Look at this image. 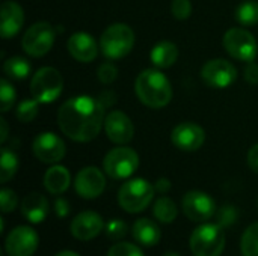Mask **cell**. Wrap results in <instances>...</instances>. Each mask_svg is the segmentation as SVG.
Returning <instances> with one entry per match:
<instances>
[{
	"mask_svg": "<svg viewBox=\"0 0 258 256\" xmlns=\"http://www.w3.org/2000/svg\"><path fill=\"white\" fill-rule=\"evenodd\" d=\"M33 155L48 164H54L65 157V143L54 133H41L32 142Z\"/></svg>",
	"mask_w": 258,
	"mask_h": 256,
	"instance_id": "cell-13",
	"label": "cell"
},
{
	"mask_svg": "<svg viewBox=\"0 0 258 256\" xmlns=\"http://www.w3.org/2000/svg\"><path fill=\"white\" fill-rule=\"evenodd\" d=\"M153 214L160 223H172L177 219L178 208L175 202L169 198H159L153 205Z\"/></svg>",
	"mask_w": 258,
	"mask_h": 256,
	"instance_id": "cell-24",
	"label": "cell"
},
{
	"mask_svg": "<svg viewBox=\"0 0 258 256\" xmlns=\"http://www.w3.org/2000/svg\"><path fill=\"white\" fill-rule=\"evenodd\" d=\"M21 214L30 223H41L48 214V201L38 192L29 193L21 201Z\"/></svg>",
	"mask_w": 258,
	"mask_h": 256,
	"instance_id": "cell-20",
	"label": "cell"
},
{
	"mask_svg": "<svg viewBox=\"0 0 258 256\" xmlns=\"http://www.w3.org/2000/svg\"><path fill=\"white\" fill-rule=\"evenodd\" d=\"M106 106L100 98L79 95L65 101L57 112L60 131L76 142L94 140L104 127Z\"/></svg>",
	"mask_w": 258,
	"mask_h": 256,
	"instance_id": "cell-1",
	"label": "cell"
},
{
	"mask_svg": "<svg viewBox=\"0 0 258 256\" xmlns=\"http://www.w3.org/2000/svg\"><path fill=\"white\" fill-rule=\"evenodd\" d=\"M133 238L147 247L156 246L160 241V228L150 219H138L133 225Z\"/></svg>",
	"mask_w": 258,
	"mask_h": 256,
	"instance_id": "cell-22",
	"label": "cell"
},
{
	"mask_svg": "<svg viewBox=\"0 0 258 256\" xmlns=\"http://www.w3.org/2000/svg\"><path fill=\"white\" fill-rule=\"evenodd\" d=\"M106 235L109 240H121L122 237H125L127 234V225L124 220H110L106 226H104Z\"/></svg>",
	"mask_w": 258,
	"mask_h": 256,
	"instance_id": "cell-33",
	"label": "cell"
},
{
	"mask_svg": "<svg viewBox=\"0 0 258 256\" xmlns=\"http://www.w3.org/2000/svg\"><path fill=\"white\" fill-rule=\"evenodd\" d=\"M245 78L251 84H257L258 83V63H255L254 60L248 62V65L245 68Z\"/></svg>",
	"mask_w": 258,
	"mask_h": 256,
	"instance_id": "cell-37",
	"label": "cell"
},
{
	"mask_svg": "<svg viewBox=\"0 0 258 256\" xmlns=\"http://www.w3.org/2000/svg\"><path fill=\"white\" fill-rule=\"evenodd\" d=\"M38 234L33 228L17 226L8 234L5 250L8 256H32L38 249Z\"/></svg>",
	"mask_w": 258,
	"mask_h": 256,
	"instance_id": "cell-12",
	"label": "cell"
},
{
	"mask_svg": "<svg viewBox=\"0 0 258 256\" xmlns=\"http://www.w3.org/2000/svg\"><path fill=\"white\" fill-rule=\"evenodd\" d=\"M68 51L76 60L89 63L97 57L98 45L89 33L77 32L71 35V38L68 39Z\"/></svg>",
	"mask_w": 258,
	"mask_h": 256,
	"instance_id": "cell-19",
	"label": "cell"
},
{
	"mask_svg": "<svg viewBox=\"0 0 258 256\" xmlns=\"http://www.w3.org/2000/svg\"><path fill=\"white\" fill-rule=\"evenodd\" d=\"M171 11L177 20H186L192 14V3L190 0H172Z\"/></svg>",
	"mask_w": 258,
	"mask_h": 256,
	"instance_id": "cell-35",
	"label": "cell"
},
{
	"mask_svg": "<svg viewBox=\"0 0 258 256\" xmlns=\"http://www.w3.org/2000/svg\"><path fill=\"white\" fill-rule=\"evenodd\" d=\"M0 127H2V134H0V142L3 143L5 140H6V137H8V124H6V121L2 118L0 119Z\"/></svg>",
	"mask_w": 258,
	"mask_h": 256,
	"instance_id": "cell-41",
	"label": "cell"
},
{
	"mask_svg": "<svg viewBox=\"0 0 258 256\" xmlns=\"http://www.w3.org/2000/svg\"><path fill=\"white\" fill-rule=\"evenodd\" d=\"M154 192V186H151L147 180L133 178L121 186L118 192V204L124 211L136 214L144 211L151 204Z\"/></svg>",
	"mask_w": 258,
	"mask_h": 256,
	"instance_id": "cell-3",
	"label": "cell"
},
{
	"mask_svg": "<svg viewBox=\"0 0 258 256\" xmlns=\"http://www.w3.org/2000/svg\"><path fill=\"white\" fill-rule=\"evenodd\" d=\"M71 184V175L67 167L54 164L44 175V187L51 195H60L67 192Z\"/></svg>",
	"mask_w": 258,
	"mask_h": 256,
	"instance_id": "cell-21",
	"label": "cell"
},
{
	"mask_svg": "<svg viewBox=\"0 0 258 256\" xmlns=\"http://www.w3.org/2000/svg\"><path fill=\"white\" fill-rule=\"evenodd\" d=\"M74 187L80 198L95 199L106 189V177L98 167L88 166L76 175Z\"/></svg>",
	"mask_w": 258,
	"mask_h": 256,
	"instance_id": "cell-15",
	"label": "cell"
},
{
	"mask_svg": "<svg viewBox=\"0 0 258 256\" xmlns=\"http://www.w3.org/2000/svg\"><path fill=\"white\" fill-rule=\"evenodd\" d=\"M224 228L218 223L200 225L190 235L189 246L194 256H221L225 249Z\"/></svg>",
	"mask_w": 258,
	"mask_h": 256,
	"instance_id": "cell-4",
	"label": "cell"
},
{
	"mask_svg": "<svg viewBox=\"0 0 258 256\" xmlns=\"http://www.w3.org/2000/svg\"><path fill=\"white\" fill-rule=\"evenodd\" d=\"M136 95L150 109H162L172 98L171 81L159 69H145L136 78Z\"/></svg>",
	"mask_w": 258,
	"mask_h": 256,
	"instance_id": "cell-2",
	"label": "cell"
},
{
	"mask_svg": "<svg viewBox=\"0 0 258 256\" xmlns=\"http://www.w3.org/2000/svg\"><path fill=\"white\" fill-rule=\"evenodd\" d=\"M154 189L159 192V193H166L169 189H171V181L168 178H160L157 180V183L154 184Z\"/></svg>",
	"mask_w": 258,
	"mask_h": 256,
	"instance_id": "cell-40",
	"label": "cell"
},
{
	"mask_svg": "<svg viewBox=\"0 0 258 256\" xmlns=\"http://www.w3.org/2000/svg\"><path fill=\"white\" fill-rule=\"evenodd\" d=\"M107 256H144V252L136 244L122 241L112 246L107 252Z\"/></svg>",
	"mask_w": 258,
	"mask_h": 256,
	"instance_id": "cell-32",
	"label": "cell"
},
{
	"mask_svg": "<svg viewBox=\"0 0 258 256\" xmlns=\"http://www.w3.org/2000/svg\"><path fill=\"white\" fill-rule=\"evenodd\" d=\"M104 226L106 225L100 214L95 211H82L73 219L70 229L74 238L80 241H89L94 240L104 229Z\"/></svg>",
	"mask_w": 258,
	"mask_h": 256,
	"instance_id": "cell-17",
	"label": "cell"
},
{
	"mask_svg": "<svg viewBox=\"0 0 258 256\" xmlns=\"http://www.w3.org/2000/svg\"><path fill=\"white\" fill-rule=\"evenodd\" d=\"M54 256H79L76 252H71V250H62L59 253H56Z\"/></svg>",
	"mask_w": 258,
	"mask_h": 256,
	"instance_id": "cell-42",
	"label": "cell"
},
{
	"mask_svg": "<svg viewBox=\"0 0 258 256\" xmlns=\"http://www.w3.org/2000/svg\"><path fill=\"white\" fill-rule=\"evenodd\" d=\"M163 256H180L177 252H166Z\"/></svg>",
	"mask_w": 258,
	"mask_h": 256,
	"instance_id": "cell-43",
	"label": "cell"
},
{
	"mask_svg": "<svg viewBox=\"0 0 258 256\" xmlns=\"http://www.w3.org/2000/svg\"><path fill=\"white\" fill-rule=\"evenodd\" d=\"M54 38H56V32L53 26L47 21H39L32 24L26 30L21 45L29 56L42 57L51 50L54 44Z\"/></svg>",
	"mask_w": 258,
	"mask_h": 256,
	"instance_id": "cell-8",
	"label": "cell"
},
{
	"mask_svg": "<svg viewBox=\"0 0 258 256\" xmlns=\"http://www.w3.org/2000/svg\"><path fill=\"white\" fill-rule=\"evenodd\" d=\"M236 20L242 26H254L258 23V2L246 0L236 9Z\"/></svg>",
	"mask_w": 258,
	"mask_h": 256,
	"instance_id": "cell-27",
	"label": "cell"
},
{
	"mask_svg": "<svg viewBox=\"0 0 258 256\" xmlns=\"http://www.w3.org/2000/svg\"><path fill=\"white\" fill-rule=\"evenodd\" d=\"M104 131L109 140L116 145H127L135 137V127L132 119L121 110H113L104 118Z\"/></svg>",
	"mask_w": 258,
	"mask_h": 256,
	"instance_id": "cell-14",
	"label": "cell"
},
{
	"mask_svg": "<svg viewBox=\"0 0 258 256\" xmlns=\"http://www.w3.org/2000/svg\"><path fill=\"white\" fill-rule=\"evenodd\" d=\"M248 164H249L251 170L258 174V143L254 145L248 152Z\"/></svg>",
	"mask_w": 258,
	"mask_h": 256,
	"instance_id": "cell-39",
	"label": "cell"
},
{
	"mask_svg": "<svg viewBox=\"0 0 258 256\" xmlns=\"http://www.w3.org/2000/svg\"><path fill=\"white\" fill-rule=\"evenodd\" d=\"M63 78L56 68L44 66L38 69L30 81V94L41 104L53 103L62 92Z\"/></svg>",
	"mask_w": 258,
	"mask_h": 256,
	"instance_id": "cell-6",
	"label": "cell"
},
{
	"mask_svg": "<svg viewBox=\"0 0 258 256\" xmlns=\"http://www.w3.org/2000/svg\"><path fill=\"white\" fill-rule=\"evenodd\" d=\"M38 101L33 100H23L17 107V118L21 122H30L38 115Z\"/></svg>",
	"mask_w": 258,
	"mask_h": 256,
	"instance_id": "cell-29",
	"label": "cell"
},
{
	"mask_svg": "<svg viewBox=\"0 0 258 256\" xmlns=\"http://www.w3.org/2000/svg\"><path fill=\"white\" fill-rule=\"evenodd\" d=\"M240 249L243 256H258V223L246 228L240 241Z\"/></svg>",
	"mask_w": 258,
	"mask_h": 256,
	"instance_id": "cell-28",
	"label": "cell"
},
{
	"mask_svg": "<svg viewBox=\"0 0 258 256\" xmlns=\"http://www.w3.org/2000/svg\"><path fill=\"white\" fill-rule=\"evenodd\" d=\"M17 204H18V198L15 195V192H12L11 189H2L0 192V207H2V211L5 214L14 211L17 208Z\"/></svg>",
	"mask_w": 258,
	"mask_h": 256,
	"instance_id": "cell-34",
	"label": "cell"
},
{
	"mask_svg": "<svg viewBox=\"0 0 258 256\" xmlns=\"http://www.w3.org/2000/svg\"><path fill=\"white\" fill-rule=\"evenodd\" d=\"M139 166V157L128 146H118L109 151L104 157L103 167L106 175L113 180H125L132 177Z\"/></svg>",
	"mask_w": 258,
	"mask_h": 256,
	"instance_id": "cell-7",
	"label": "cell"
},
{
	"mask_svg": "<svg viewBox=\"0 0 258 256\" xmlns=\"http://www.w3.org/2000/svg\"><path fill=\"white\" fill-rule=\"evenodd\" d=\"M181 208L187 219L198 223H206L216 214L215 201L207 193L200 190L187 192L181 201Z\"/></svg>",
	"mask_w": 258,
	"mask_h": 256,
	"instance_id": "cell-10",
	"label": "cell"
},
{
	"mask_svg": "<svg viewBox=\"0 0 258 256\" xmlns=\"http://www.w3.org/2000/svg\"><path fill=\"white\" fill-rule=\"evenodd\" d=\"M215 216H216V223L224 229L233 226L237 220V211L231 205H225V207L219 208Z\"/></svg>",
	"mask_w": 258,
	"mask_h": 256,
	"instance_id": "cell-31",
	"label": "cell"
},
{
	"mask_svg": "<svg viewBox=\"0 0 258 256\" xmlns=\"http://www.w3.org/2000/svg\"><path fill=\"white\" fill-rule=\"evenodd\" d=\"M201 77L207 86L215 89H225L236 81L237 69L231 62L225 59H212L203 66Z\"/></svg>",
	"mask_w": 258,
	"mask_h": 256,
	"instance_id": "cell-11",
	"label": "cell"
},
{
	"mask_svg": "<svg viewBox=\"0 0 258 256\" xmlns=\"http://www.w3.org/2000/svg\"><path fill=\"white\" fill-rule=\"evenodd\" d=\"M18 170V157L14 151L3 148L0 154V183L5 184L14 178Z\"/></svg>",
	"mask_w": 258,
	"mask_h": 256,
	"instance_id": "cell-26",
	"label": "cell"
},
{
	"mask_svg": "<svg viewBox=\"0 0 258 256\" xmlns=\"http://www.w3.org/2000/svg\"><path fill=\"white\" fill-rule=\"evenodd\" d=\"M15 103V89L12 88V84L2 78L0 80V109L3 113H6Z\"/></svg>",
	"mask_w": 258,
	"mask_h": 256,
	"instance_id": "cell-30",
	"label": "cell"
},
{
	"mask_svg": "<svg viewBox=\"0 0 258 256\" xmlns=\"http://www.w3.org/2000/svg\"><path fill=\"white\" fill-rule=\"evenodd\" d=\"M135 45V33L124 23L109 26L100 38V50L109 59H121L127 56Z\"/></svg>",
	"mask_w": 258,
	"mask_h": 256,
	"instance_id": "cell-5",
	"label": "cell"
},
{
	"mask_svg": "<svg viewBox=\"0 0 258 256\" xmlns=\"http://www.w3.org/2000/svg\"><path fill=\"white\" fill-rule=\"evenodd\" d=\"M23 23H24L23 8L12 0L3 2L0 9V33L3 39H9L15 36L21 30Z\"/></svg>",
	"mask_w": 258,
	"mask_h": 256,
	"instance_id": "cell-18",
	"label": "cell"
},
{
	"mask_svg": "<svg viewBox=\"0 0 258 256\" xmlns=\"http://www.w3.org/2000/svg\"><path fill=\"white\" fill-rule=\"evenodd\" d=\"M118 77V68L112 62H104L98 68V78L104 84H110Z\"/></svg>",
	"mask_w": 258,
	"mask_h": 256,
	"instance_id": "cell-36",
	"label": "cell"
},
{
	"mask_svg": "<svg viewBox=\"0 0 258 256\" xmlns=\"http://www.w3.org/2000/svg\"><path fill=\"white\" fill-rule=\"evenodd\" d=\"M171 140L178 149L192 152L204 145L206 131L195 122H181L172 130Z\"/></svg>",
	"mask_w": 258,
	"mask_h": 256,
	"instance_id": "cell-16",
	"label": "cell"
},
{
	"mask_svg": "<svg viewBox=\"0 0 258 256\" xmlns=\"http://www.w3.org/2000/svg\"><path fill=\"white\" fill-rule=\"evenodd\" d=\"M178 59V48L171 41H162L151 50V62L157 68H169Z\"/></svg>",
	"mask_w": 258,
	"mask_h": 256,
	"instance_id": "cell-23",
	"label": "cell"
},
{
	"mask_svg": "<svg viewBox=\"0 0 258 256\" xmlns=\"http://www.w3.org/2000/svg\"><path fill=\"white\" fill-rule=\"evenodd\" d=\"M30 63L29 60H26L24 57L20 56H14L9 57L8 60H5L3 63V71L5 74L12 78V80H23L30 74Z\"/></svg>",
	"mask_w": 258,
	"mask_h": 256,
	"instance_id": "cell-25",
	"label": "cell"
},
{
	"mask_svg": "<svg viewBox=\"0 0 258 256\" xmlns=\"http://www.w3.org/2000/svg\"><path fill=\"white\" fill-rule=\"evenodd\" d=\"M54 211H56V216L57 217H67L68 213H70V204H68V201L63 199V198L56 199V202H54Z\"/></svg>",
	"mask_w": 258,
	"mask_h": 256,
	"instance_id": "cell-38",
	"label": "cell"
},
{
	"mask_svg": "<svg viewBox=\"0 0 258 256\" xmlns=\"http://www.w3.org/2000/svg\"><path fill=\"white\" fill-rule=\"evenodd\" d=\"M224 47L230 56L242 62H252L257 57V41L251 32L242 27H233L225 32Z\"/></svg>",
	"mask_w": 258,
	"mask_h": 256,
	"instance_id": "cell-9",
	"label": "cell"
}]
</instances>
